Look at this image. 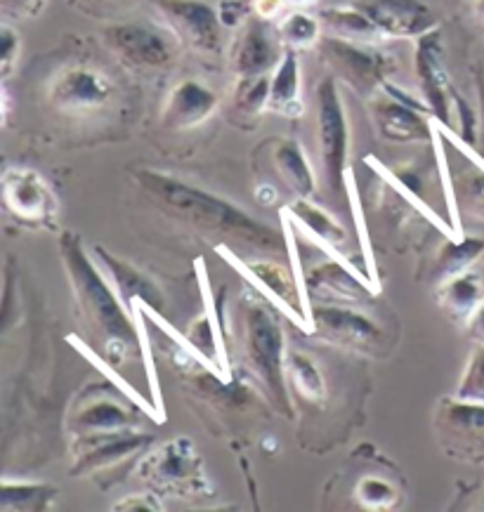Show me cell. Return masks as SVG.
I'll return each instance as SVG.
<instances>
[{"label": "cell", "instance_id": "1", "mask_svg": "<svg viewBox=\"0 0 484 512\" xmlns=\"http://www.w3.org/2000/svg\"><path fill=\"white\" fill-rule=\"evenodd\" d=\"M135 182L170 218L187 222L201 232L218 234L227 244H239L255 251H279L281 248L279 232L251 218L246 210L218 194L187 185L178 177L156 173V170H137Z\"/></svg>", "mask_w": 484, "mask_h": 512}, {"label": "cell", "instance_id": "2", "mask_svg": "<svg viewBox=\"0 0 484 512\" xmlns=\"http://www.w3.org/2000/svg\"><path fill=\"white\" fill-rule=\"evenodd\" d=\"M60 251L81 314L104 338V345L111 340H123L135 350L145 347V333L130 319V310L123 305L121 295L114 293V284L104 279V267L95 265L83 241L76 234H62Z\"/></svg>", "mask_w": 484, "mask_h": 512}, {"label": "cell", "instance_id": "3", "mask_svg": "<svg viewBox=\"0 0 484 512\" xmlns=\"http://www.w3.org/2000/svg\"><path fill=\"white\" fill-rule=\"evenodd\" d=\"M244 350L253 376L265 387L267 399L284 413L293 416L289 399V380H286V350L281 321L267 303L251 300L244 303Z\"/></svg>", "mask_w": 484, "mask_h": 512}, {"label": "cell", "instance_id": "4", "mask_svg": "<svg viewBox=\"0 0 484 512\" xmlns=\"http://www.w3.org/2000/svg\"><path fill=\"white\" fill-rule=\"evenodd\" d=\"M137 477L161 494L204 498L213 494L199 451L189 437H175L147 451L137 465Z\"/></svg>", "mask_w": 484, "mask_h": 512}, {"label": "cell", "instance_id": "5", "mask_svg": "<svg viewBox=\"0 0 484 512\" xmlns=\"http://www.w3.org/2000/svg\"><path fill=\"white\" fill-rule=\"evenodd\" d=\"M317 126L324 180L333 194H340L345 185V170H348L350 130L338 83L333 76H326L317 88Z\"/></svg>", "mask_w": 484, "mask_h": 512}, {"label": "cell", "instance_id": "6", "mask_svg": "<svg viewBox=\"0 0 484 512\" xmlns=\"http://www.w3.org/2000/svg\"><path fill=\"white\" fill-rule=\"evenodd\" d=\"M435 432L449 458L484 465V404L451 397L442 399L435 411Z\"/></svg>", "mask_w": 484, "mask_h": 512}, {"label": "cell", "instance_id": "7", "mask_svg": "<svg viewBox=\"0 0 484 512\" xmlns=\"http://www.w3.org/2000/svg\"><path fill=\"white\" fill-rule=\"evenodd\" d=\"M3 203L24 227L55 229L60 220V201L48 180L31 168L10 166L3 173Z\"/></svg>", "mask_w": 484, "mask_h": 512}, {"label": "cell", "instance_id": "8", "mask_svg": "<svg viewBox=\"0 0 484 512\" xmlns=\"http://www.w3.org/2000/svg\"><path fill=\"white\" fill-rule=\"evenodd\" d=\"M303 288L307 305H369L376 295V284L362 277L348 260H340L329 255L326 260L315 262L305 269Z\"/></svg>", "mask_w": 484, "mask_h": 512}, {"label": "cell", "instance_id": "9", "mask_svg": "<svg viewBox=\"0 0 484 512\" xmlns=\"http://www.w3.org/2000/svg\"><path fill=\"white\" fill-rule=\"evenodd\" d=\"M135 409L111 392V385H93L76 399L69 413V432L74 439L116 435L140 430Z\"/></svg>", "mask_w": 484, "mask_h": 512}, {"label": "cell", "instance_id": "10", "mask_svg": "<svg viewBox=\"0 0 484 512\" xmlns=\"http://www.w3.org/2000/svg\"><path fill=\"white\" fill-rule=\"evenodd\" d=\"M326 64L333 69L340 81L348 83L359 95H376L388 81L392 62L374 45L345 41L338 36H324L319 41Z\"/></svg>", "mask_w": 484, "mask_h": 512}, {"label": "cell", "instance_id": "11", "mask_svg": "<svg viewBox=\"0 0 484 512\" xmlns=\"http://www.w3.org/2000/svg\"><path fill=\"white\" fill-rule=\"evenodd\" d=\"M218 253L222 258L230 262L232 267H237L244 277L253 281L260 291H267V300L279 307L281 312L289 317L293 324L303 328V331L310 333V319H307V298L305 293L300 291L298 279L293 277L291 269L274 260H246L237 258V253L232 251L230 246H218Z\"/></svg>", "mask_w": 484, "mask_h": 512}, {"label": "cell", "instance_id": "12", "mask_svg": "<svg viewBox=\"0 0 484 512\" xmlns=\"http://www.w3.org/2000/svg\"><path fill=\"white\" fill-rule=\"evenodd\" d=\"M307 319H310L312 336L352 352H374L383 336L381 326L374 319L350 305L310 303Z\"/></svg>", "mask_w": 484, "mask_h": 512}, {"label": "cell", "instance_id": "13", "mask_svg": "<svg viewBox=\"0 0 484 512\" xmlns=\"http://www.w3.org/2000/svg\"><path fill=\"white\" fill-rule=\"evenodd\" d=\"M170 34L196 52L215 55L222 48V26L218 10L204 0H156Z\"/></svg>", "mask_w": 484, "mask_h": 512}, {"label": "cell", "instance_id": "14", "mask_svg": "<svg viewBox=\"0 0 484 512\" xmlns=\"http://www.w3.org/2000/svg\"><path fill=\"white\" fill-rule=\"evenodd\" d=\"M107 48L133 69H163L173 62L175 43L147 24H114L104 31Z\"/></svg>", "mask_w": 484, "mask_h": 512}, {"label": "cell", "instance_id": "15", "mask_svg": "<svg viewBox=\"0 0 484 512\" xmlns=\"http://www.w3.org/2000/svg\"><path fill=\"white\" fill-rule=\"evenodd\" d=\"M416 76L421 85L423 104L428 107L430 116H435L442 126H451V111H456V93L449 83L447 69H444L442 41L437 29L418 38Z\"/></svg>", "mask_w": 484, "mask_h": 512}, {"label": "cell", "instance_id": "16", "mask_svg": "<svg viewBox=\"0 0 484 512\" xmlns=\"http://www.w3.org/2000/svg\"><path fill=\"white\" fill-rule=\"evenodd\" d=\"M152 446V435L142 430L116 432V435L74 439V470L71 475H93V472L116 468Z\"/></svg>", "mask_w": 484, "mask_h": 512}, {"label": "cell", "instance_id": "17", "mask_svg": "<svg viewBox=\"0 0 484 512\" xmlns=\"http://www.w3.org/2000/svg\"><path fill=\"white\" fill-rule=\"evenodd\" d=\"M114 97V83L102 71L69 67L50 85V102L62 111H93L107 107Z\"/></svg>", "mask_w": 484, "mask_h": 512}, {"label": "cell", "instance_id": "18", "mask_svg": "<svg viewBox=\"0 0 484 512\" xmlns=\"http://www.w3.org/2000/svg\"><path fill=\"white\" fill-rule=\"evenodd\" d=\"M385 38H421L437 29V17L421 0H364L359 5Z\"/></svg>", "mask_w": 484, "mask_h": 512}, {"label": "cell", "instance_id": "19", "mask_svg": "<svg viewBox=\"0 0 484 512\" xmlns=\"http://www.w3.org/2000/svg\"><path fill=\"white\" fill-rule=\"evenodd\" d=\"M284 45L279 36L272 34L263 17H251L244 24L237 45H234L232 64L239 78L272 74L284 57Z\"/></svg>", "mask_w": 484, "mask_h": 512}, {"label": "cell", "instance_id": "20", "mask_svg": "<svg viewBox=\"0 0 484 512\" xmlns=\"http://www.w3.org/2000/svg\"><path fill=\"white\" fill-rule=\"evenodd\" d=\"M428 111L411 107V104L397 100L385 93V97L374 104V121L378 135L388 142L397 144H418L433 140V128H430Z\"/></svg>", "mask_w": 484, "mask_h": 512}, {"label": "cell", "instance_id": "21", "mask_svg": "<svg viewBox=\"0 0 484 512\" xmlns=\"http://www.w3.org/2000/svg\"><path fill=\"white\" fill-rule=\"evenodd\" d=\"M218 109V95L199 81H182L170 90L161 121L168 130H189L208 121Z\"/></svg>", "mask_w": 484, "mask_h": 512}, {"label": "cell", "instance_id": "22", "mask_svg": "<svg viewBox=\"0 0 484 512\" xmlns=\"http://www.w3.org/2000/svg\"><path fill=\"white\" fill-rule=\"evenodd\" d=\"M95 253H97V260H100V265L104 267V272L111 277V284H114L116 293L121 295L123 305H126L130 312H133V307L137 303L152 307L156 312L163 310V295L159 288L152 284V279L145 277V274H142L137 267L130 265V262L116 258V255H111L109 251H104L102 246H95Z\"/></svg>", "mask_w": 484, "mask_h": 512}, {"label": "cell", "instance_id": "23", "mask_svg": "<svg viewBox=\"0 0 484 512\" xmlns=\"http://www.w3.org/2000/svg\"><path fill=\"white\" fill-rule=\"evenodd\" d=\"M284 213L289 215V222H293L298 229H303L307 239L315 241L319 248H324L326 253L333 258L345 260L340 253V248L348 244V232L343 225L331 218L326 210H322L317 203L310 199H293L289 206L284 208Z\"/></svg>", "mask_w": 484, "mask_h": 512}, {"label": "cell", "instance_id": "24", "mask_svg": "<svg viewBox=\"0 0 484 512\" xmlns=\"http://www.w3.org/2000/svg\"><path fill=\"white\" fill-rule=\"evenodd\" d=\"M272 166L277 170L279 180L296 199H310L317 189L315 173H312L310 161L298 142L293 140H274L272 144Z\"/></svg>", "mask_w": 484, "mask_h": 512}, {"label": "cell", "instance_id": "25", "mask_svg": "<svg viewBox=\"0 0 484 512\" xmlns=\"http://www.w3.org/2000/svg\"><path fill=\"white\" fill-rule=\"evenodd\" d=\"M267 111L298 118L303 114V102H300V64L296 50H284V57L272 71L270 81V102H267Z\"/></svg>", "mask_w": 484, "mask_h": 512}, {"label": "cell", "instance_id": "26", "mask_svg": "<svg viewBox=\"0 0 484 512\" xmlns=\"http://www.w3.org/2000/svg\"><path fill=\"white\" fill-rule=\"evenodd\" d=\"M319 22L329 36L345 38V41L362 43V45H376L383 41V31L378 29L366 12L359 8H329L319 15Z\"/></svg>", "mask_w": 484, "mask_h": 512}, {"label": "cell", "instance_id": "27", "mask_svg": "<svg viewBox=\"0 0 484 512\" xmlns=\"http://www.w3.org/2000/svg\"><path fill=\"white\" fill-rule=\"evenodd\" d=\"M60 489L43 482H12L3 479L0 487V510L3 512H43L55 505Z\"/></svg>", "mask_w": 484, "mask_h": 512}, {"label": "cell", "instance_id": "28", "mask_svg": "<svg viewBox=\"0 0 484 512\" xmlns=\"http://www.w3.org/2000/svg\"><path fill=\"white\" fill-rule=\"evenodd\" d=\"M440 305L444 312H449L454 319H466L477 310V305L484 300L482 279L473 272H463L459 277H451L440 286Z\"/></svg>", "mask_w": 484, "mask_h": 512}, {"label": "cell", "instance_id": "29", "mask_svg": "<svg viewBox=\"0 0 484 512\" xmlns=\"http://www.w3.org/2000/svg\"><path fill=\"white\" fill-rule=\"evenodd\" d=\"M286 380H289V387H293L307 402H322L326 397V380L317 361L307 352L289 350L286 354Z\"/></svg>", "mask_w": 484, "mask_h": 512}, {"label": "cell", "instance_id": "30", "mask_svg": "<svg viewBox=\"0 0 484 512\" xmlns=\"http://www.w3.org/2000/svg\"><path fill=\"white\" fill-rule=\"evenodd\" d=\"M484 253V241L482 239H461V241H447L444 248L437 255L435 262V281H444L451 277H459V274L468 272L470 265H475Z\"/></svg>", "mask_w": 484, "mask_h": 512}, {"label": "cell", "instance_id": "31", "mask_svg": "<svg viewBox=\"0 0 484 512\" xmlns=\"http://www.w3.org/2000/svg\"><path fill=\"white\" fill-rule=\"evenodd\" d=\"M277 36L286 50H307L322 41V22L303 10H293L279 19Z\"/></svg>", "mask_w": 484, "mask_h": 512}, {"label": "cell", "instance_id": "32", "mask_svg": "<svg viewBox=\"0 0 484 512\" xmlns=\"http://www.w3.org/2000/svg\"><path fill=\"white\" fill-rule=\"evenodd\" d=\"M270 81L272 74L239 78L237 88H234V107H237L239 114H263L267 109V102H270Z\"/></svg>", "mask_w": 484, "mask_h": 512}, {"label": "cell", "instance_id": "33", "mask_svg": "<svg viewBox=\"0 0 484 512\" xmlns=\"http://www.w3.org/2000/svg\"><path fill=\"white\" fill-rule=\"evenodd\" d=\"M355 498H357V503L366 510H392L400 505L402 494L397 491V487L390 482V479L366 475L359 479V484L355 489Z\"/></svg>", "mask_w": 484, "mask_h": 512}, {"label": "cell", "instance_id": "34", "mask_svg": "<svg viewBox=\"0 0 484 512\" xmlns=\"http://www.w3.org/2000/svg\"><path fill=\"white\" fill-rule=\"evenodd\" d=\"M456 397L466 399V402L484 404V345H477L473 357L468 359Z\"/></svg>", "mask_w": 484, "mask_h": 512}, {"label": "cell", "instance_id": "35", "mask_svg": "<svg viewBox=\"0 0 484 512\" xmlns=\"http://www.w3.org/2000/svg\"><path fill=\"white\" fill-rule=\"evenodd\" d=\"M456 194H459L461 203H466L470 213L484 220V173L463 177L456 187Z\"/></svg>", "mask_w": 484, "mask_h": 512}, {"label": "cell", "instance_id": "36", "mask_svg": "<svg viewBox=\"0 0 484 512\" xmlns=\"http://www.w3.org/2000/svg\"><path fill=\"white\" fill-rule=\"evenodd\" d=\"M19 52H22V38L12 26L5 24L0 29V71L3 78H10L12 71L19 64Z\"/></svg>", "mask_w": 484, "mask_h": 512}, {"label": "cell", "instance_id": "37", "mask_svg": "<svg viewBox=\"0 0 484 512\" xmlns=\"http://www.w3.org/2000/svg\"><path fill=\"white\" fill-rule=\"evenodd\" d=\"M50 0H0V8H3L5 17L15 19H34L48 8Z\"/></svg>", "mask_w": 484, "mask_h": 512}, {"label": "cell", "instance_id": "38", "mask_svg": "<svg viewBox=\"0 0 484 512\" xmlns=\"http://www.w3.org/2000/svg\"><path fill=\"white\" fill-rule=\"evenodd\" d=\"M218 15L225 29H237V26L246 24L251 19V8H248V3H244V0H222Z\"/></svg>", "mask_w": 484, "mask_h": 512}, {"label": "cell", "instance_id": "39", "mask_svg": "<svg viewBox=\"0 0 484 512\" xmlns=\"http://www.w3.org/2000/svg\"><path fill=\"white\" fill-rule=\"evenodd\" d=\"M111 510L116 512H130V510H147V512H161L163 503L154 494H137V496H126L121 498L119 503Z\"/></svg>", "mask_w": 484, "mask_h": 512}, {"label": "cell", "instance_id": "40", "mask_svg": "<svg viewBox=\"0 0 484 512\" xmlns=\"http://www.w3.org/2000/svg\"><path fill=\"white\" fill-rule=\"evenodd\" d=\"M284 8H286L284 0H253V12L258 17H263L265 22L277 19L281 12H284Z\"/></svg>", "mask_w": 484, "mask_h": 512}, {"label": "cell", "instance_id": "41", "mask_svg": "<svg viewBox=\"0 0 484 512\" xmlns=\"http://www.w3.org/2000/svg\"><path fill=\"white\" fill-rule=\"evenodd\" d=\"M468 336L475 340V343L484 345V300L477 305V310L468 317Z\"/></svg>", "mask_w": 484, "mask_h": 512}, {"label": "cell", "instance_id": "42", "mask_svg": "<svg viewBox=\"0 0 484 512\" xmlns=\"http://www.w3.org/2000/svg\"><path fill=\"white\" fill-rule=\"evenodd\" d=\"M286 8H312V5L322 3V0H284Z\"/></svg>", "mask_w": 484, "mask_h": 512}, {"label": "cell", "instance_id": "43", "mask_svg": "<svg viewBox=\"0 0 484 512\" xmlns=\"http://www.w3.org/2000/svg\"><path fill=\"white\" fill-rule=\"evenodd\" d=\"M477 15L484 19V0H477Z\"/></svg>", "mask_w": 484, "mask_h": 512}]
</instances>
